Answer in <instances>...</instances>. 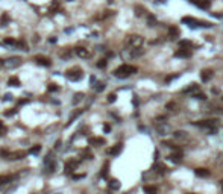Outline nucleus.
Masks as SVG:
<instances>
[{
  "label": "nucleus",
  "mask_w": 223,
  "mask_h": 194,
  "mask_svg": "<svg viewBox=\"0 0 223 194\" xmlns=\"http://www.w3.org/2000/svg\"><path fill=\"white\" fill-rule=\"evenodd\" d=\"M193 125L200 129H205V132L210 133V135H214V133H217V129H219V120L217 118H208V120L194 121Z\"/></svg>",
  "instance_id": "nucleus-1"
},
{
  "label": "nucleus",
  "mask_w": 223,
  "mask_h": 194,
  "mask_svg": "<svg viewBox=\"0 0 223 194\" xmlns=\"http://www.w3.org/2000/svg\"><path fill=\"white\" fill-rule=\"evenodd\" d=\"M138 71V68L135 65H129V64H123L120 65L119 68L114 70V76L119 77V79H125V77H129L131 74H134Z\"/></svg>",
  "instance_id": "nucleus-2"
},
{
  "label": "nucleus",
  "mask_w": 223,
  "mask_h": 194,
  "mask_svg": "<svg viewBox=\"0 0 223 194\" xmlns=\"http://www.w3.org/2000/svg\"><path fill=\"white\" fill-rule=\"evenodd\" d=\"M143 42H144V38L141 35H129L125 40V46L127 49H137V47H141Z\"/></svg>",
  "instance_id": "nucleus-3"
},
{
  "label": "nucleus",
  "mask_w": 223,
  "mask_h": 194,
  "mask_svg": "<svg viewBox=\"0 0 223 194\" xmlns=\"http://www.w3.org/2000/svg\"><path fill=\"white\" fill-rule=\"evenodd\" d=\"M156 126H155V129H156V132L159 133V135H168L170 132H172V127H170V125L168 123H166V118L164 117H161V118H156Z\"/></svg>",
  "instance_id": "nucleus-4"
},
{
  "label": "nucleus",
  "mask_w": 223,
  "mask_h": 194,
  "mask_svg": "<svg viewBox=\"0 0 223 194\" xmlns=\"http://www.w3.org/2000/svg\"><path fill=\"white\" fill-rule=\"evenodd\" d=\"M181 21L182 23H185V24H188V26H191V28H196V26H203V28H211L212 26V23H208V21H202V20H196V18H193V17H182L181 18Z\"/></svg>",
  "instance_id": "nucleus-5"
},
{
  "label": "nucleus",
  "mask_w": 223,
  "mask_h": 194,
  "mask_svg": "<svg viewBox=\"0 0 223 194\" xmlns=\"http://www.w3.org/2000/svg\"><path fill=\"white\" fill-rule=\"evenodd\" d=\"M65 77H67L68 80L77 82V80H81V79L84 77V71H82V68H79V67H73V68H70V70H67Z\"/></svg>",
  "instance_id": "nucleus-6"
},
{
  "label": "nucleus",
  "mask_w": 223,
  "mask_h": 194,
  "mask_svg": "<svg viewBox=\"0 0 223 194\" xmlns=\"http://www.w3.org/2000/svg\"><path fill=\"white\" fill-rule=\"evenodd\" d=\"M20 64H21V58H18V56H14V58H9V59H6V61H3V65L6 68H9V70L20 67Z\"/></svg>",
  "instance_id": "nucleus-7"
},
{
  "label": "nucleus",
  "mask_w": 223,
  "mask_h": 194,
  "mask_svg": "<svg viewBox=\"0 0 223 194\" xmlns=\"http://www.w3.org/2000/svg\"><path fill=\"white\" fill-rule=\"evenodd\" d=\"M191 55H193V52L190 50V49H184V47H181L178 49L176 52H174V58H190Z\"/></svg>",
  "instance_id": "nucleus-8"
},
{
  "label": "nucleus",
  "mask_w": 223,
  "mask_h": 194,
  "mask_svg": "<svg viewBox=\"0 0 223 194\" xmlns=\"http://www.w3.org/2000/svg\"><path fill=\"white\" fill-rule=\"evenodd\" d=\"M26 155H28V152H24V150H17V152L8 153V158H6V159H11V161H15V159H23Z\"/></svg>",
  "instance_id": "nucleus-9"
},
{
  "label": "nucleus",
  "mask_w": 223,
  "mask_h": 194,
  "mask_svg": "<svg viewBox=\"0 0 223 194\" xmlns=\"http://www.w3.org/2000/svg\"><path fill=\"white\" fill-rule=\"evenodd\" d=\"M199 85L197 84H190L187 88H184L182 90V93L184 94H188V96H193V94H196V93H199Z\"/></svg>",
  "instance_id": "nucleus-10"
},
{
  "label": "nucleus",
  "mask_w": 223,
  "mask_h": 194,
  "mask_svg": "<svg viewBox=\"0 0 223 194\" xmlns=\"http://www.w3.org/2000/svg\"><path fill=\"white\" fill-rule=\"evenodd\" d=\"M74 53H76L79 58H82V59H88L90 58V52H88V49H85V47H76V49H74Z\"/></svg>",
  "instance_id": "nucleus-11"
},
{
  "label": "nucleus",
  "mask_w": 223,
  "mask_h": 194,
  "mask_svg": "<svg viewBox=\"0 0 223 194\" xmlns=\"http://www.w3.org/2000/svg\"><path fill=\"white\" fill-rule=\"evenodd\" d=\"M190 2L193 5H196V6H199L200 9H208L210 5H211L210 0H190Z\"/></svg>",
  "instance_id": "nucleus-12"
},
{
  "label": "nucleus",
  "mask_w": 223,
  "mask_h": 194,
  "mask_svg": "<svg viewBox=\"0 0 223 194\" xmlns=\"http://www.w3.org/2000/svg\"><path fill=\"white\" fill-rule=\"evenodd\" d=\"M77 165H79V161H74V159L68 161V162L65 164V173H71L73 170L77 168Z\"/></svg>",
  "instance_id": "nucleus-13"
},
{
  "label": "nucleus",
  "mask_w": 223,
  "mask_h": 194,
  "mask_svg": "<svg viewBox=\"0 0 223 194\" xmlns=\"http://www.w3.org/2000/svg\"><path fill=\"white\" fill-rule=\"evenodd\" d=\"M35 61L38 62L40 65H42V67H50L52 65V61H50L49 58H46V56H36Z\"/></svg>",
  "instance_id": "nucleus-14"
},
{
  "label": "nucleus",
  "mask_w": 223,
  "mask_h": 194,
  "mask_svg": "<svg viewBox=\"0 0 223 194\" xmlns=\"http://www.w3.org/2000/svg\"><path fill=\"white\" fill-rule=\"evenodd\" d=\"M121 149H123V144L121 143H119V144H115V146H113L109 150H108V155H111V156H115V155H119L120 152H121Z\"/></svg>",
  "instance_id": "nucleus-15"
},
{
  "label": "nucleus",
  "mask_w": 223,
  "mask_h": 194,
  "mask_svg": "<svg viewBox=\"0 0 223 194\" xmlns=\"http://www.w3.org/2000/svg\"><path fill=\"white\" fill-rule=\"evenodd\" d=\"M168 159H170V161H173L174 164H179L181 161H182V153H181V152H178V150H176V152H173L172 155L168 156Z\"/></svg>",
  "instance_id": "nucleus-16"
},
{
  "label": "nucleus",
  "mask_w": 223,
  "mask_h": 194,
  "mask_svg": "<svg viewBox=\"0 0 223 194\" xmlns=\"http://www.w3.org/2000/svg\"><path fill=\"white\" fill-rule=\"evenodd\" d=\"M212 77V70H203L200 73V79L202 82H210V79Z\"/></svg>",
  "instance_id": "nucleus-17"
},
{
  "label": "nucleus",
  "mask_w": 223,
  "mask_h": 194,
  "mask_svg": "<svg viewBox=\"0 0 223 194\" xmlns=\"http://www.w3.org/2000/svg\"><path fill=\"white\" fill-rule=\"evenodd\" d=\"M15 177H17V176H14V174H3V176H0V185L9 184V182H12Z\"/></svg>",
  "instance_id": "nucleus-18"
},
{
  "label": "nucleus",
  "mask_w": 223,
  "mask_h": 194,
  "mask_svg": "<svg viewBox=\"0 0 223 194\" xmlns=\"http://www.w3.org/2000/svg\"><path fill=\"white\" fill-rule=\"evenodd\" d=\"M88 143H90V146H103L105 144V139L103 138H99V137H94V138H90Z\"/></svg>",
  "instance_id": "nucleus-19"
},
{
  "label": "nucleus",
  "mask_w": 223,
  "mask_h": 194,
  "mask_svg": "<svg viewBox=\"0 0 223 194\" xmlns=\"http://www.w3.org/2000/svg\"><path fill=\"white\" fill-rule=\"evenodd\" d=\"M143 191H144V194H158V188L153 185H144Z\"/></svg>",
  "instance_id": "nucleus-20"
},
{
  "label": "nucleus",
  "mask_w": 223,
  "mask_h": 194,
  "mask_svg": "<svg viewBox=\"0 0 223 194\" xmlns=\"http://www.w3.org/2000/svg\"><path fill=\"white\" fill-rule=\"evenodd\" d=\"M194 173H196V176H199V177H208L210 176V170H206V168H196Z\"/></svg>",
  "instance_id": "nucleus-21"
},
{
  "label": "nucleus",
  "mask_w": 223,
  "mask_h": 194,
  "mask_svg": "<svg viewBox=\"0 0 223 194\" xmlns=\"http://www.w3.org/2000/svg\"><path fill=\"white\" fill-rule=\"evenodd\" d=\"M158 24V20L155 15H152V14H149L147 15V26H150V28H155V26Z\"/></svg>",
  "instance_id": "nucleus-22"
},
{
  "label": "nucleus",
  "mask_w": 223,
  "mask_h": 194,
  "mask_svg": "<svg viewBox=\"0 0 223 194\" xmlns=\"http://www.w3.org/2000/svg\"><path fill=\"white\" fill-rule=\"evenodd\" d=\"M168 34H170V38L172 40H176L179 36V29L176 28V26H172V28L168 29Z\"/></svg>",
  "instance_id": "nucleus-23"
},
{
  "label": "nucleus",
  "mask_w": 223,
  "mask_h": 194,
  "mask_svg": "<svg viewBox=\"0 0 223 194\" xmlns=\"http://www.w3.org/2000/svg\"><path fill=\"white\" fill-rule=\"evenodd\" d=\"M153 170H155L156 173H159V174H164L167 171V167L164 164H155V165H153Z\"/></svg>",
  "instance_id": "nucleus-24"
},
{
  "label": "nucleus",
  "mask_w": 223,
  "mask_h": 194,
  "mask_svg": "<svg viewBox=\"0 0 223 194\" xmlns=\"http://www.w3.org/2000/svg\"><path fill=\"white\" fill-rule=\"evenodd\" d=\"M108 185H109V188H111V190H113V191H117V190H120V182L117 181V179H111Z\"/></svg>",
  "instance_id": "nucleus-25"
},
{
  "label": "nucleus",
  "mask_w": 223,
  "mask_h": 194,
  "mask_svg": "<svg viewBox=\"0 0 223 194\" xmlns=\"http://www.w3.org/2000/svg\"><path fill=\"white\" fill-rule=\"evenodd\" d=\"M173 137L178 138V139H185L188 135H187V132H185V131H176V132H173Z\"/></svg>",
  "instance_id": "nucleus-26"
},
{
  "label": "nucleus",
  "mask_w": 223,
  "mask_h": 194,
  "mask_svg": "<svg viewBox=\"0 0 223 194\" xmlns=\"http://www.w3.org/2000/svg\"><path fill=\"white\" fill-rule=\"evenodd\" d=\"M8 85H11V87H18L20 85V79L17 76H12L8 79Z\"/></svg>",
  "instance_id": "nucleus-27"
},
{
  "label": "nucleus",
  "mask_w": 223,
  "mask_h": 194,
  "mask_svg": "<svg viewBox=\"0 0 223 194\" xmlns=\"http://www.w3.org/2000/svg\"><path fill=\"white\" fill-rule=\"evenodd\" d=\"M82 112H84V109H79V111H76V112H74V114H73V115L70 117V120H68V123H67V126H70V125H71V123H73L74 120H76V118H77L79 115H81V114H82Z\"/></svg>",
  "instance_id": "nucleus-28"
},
{
  "label": "nucleus",
  "mask_w": 223,
  "mask_h": 194,
  "mask_svg": "<svg viewBox=\"0 0 223 194\" xmlns=\"http://www.w3.org/2000/svg\"><path fill=\"white\" fill-rule=\"evenodd\" d=\"M40 152H41V146H40V144H36V146H34V147H30V150H29L30 155H38Z\"/></svg>",
  "instance_id": "nucleus-29"
},
{
  "label": "nucleus",
  "mask_w": 223,
  "mask_h": 194,
  "mask_svg": "<svg viewBox=\"0 0 223 194\" xmlns=\"http://www.w3.org/2000/svg\"><path fill=\"white\" fill-rule=\"evenodd\" d=\"M82 99H84V93H76L74 94V99H73V105H77Z\"/></svg>",
  "instance_id": "nucleus-30"
},
{
  "label": "nucleus",
  "mask_w": 223,
  "mask_h": 194,
  "mask_svg": "<svg viewBox=\"0 0 223 194\" xmlns=\"http://www.w3.org/2000/svg\"><path fill=\"white\" fill-rule=\"evenodd\" d=\"M5 44H6V46H17L18 44V41H15L14 38H5Z\"/></svg>",
  "instance_id": "nucleus-31"
},
{
  "label": "nucleus",
  "mask_w": 223,
  "mask_h": 194,
  "mask_svg": "<svg viewBox=\"0 0 223 194\" xmlns=\"http://www.w3.org/2000/svg\"><path fill=\"white\" fill-rule=\"evenodd\" d=\"M179 47H191V41H188V40H181L179 41Z\"/></svg>",
  "instance_id": "nucleus-32"
},
{
  "label": "nucleus",
  "mask_w": 223,
  "mask_h": 194,
  "mask_svg": "<svg viewBox=\"0 0 223 194\" xmlns=\"http://www.w3.org/2000/svg\"><path fill=\"white\" fill-rule=\"evenodd\" d=\"M106 64H108V59H106V58L100 59V61L97 62V68H105V67H106Z\"/></svg>",
  "instance_id": "nucleus-33"
},
{
  "label": "nucleus",
  "mask_w": 223,
  "mask_h": 194,
  "mask_svg": "<svg viewBox=\"0 0 223 194\" xmlns=\"http://www.w3.org/2000/svg\"><path fill=\"white\" fill-rule=\"evenodd\" d=\"M146 11H144V8H141V6H135V15H138V17H141L143 14H144Z\"/></svg>",
  "instance_id": "nucleus-34"
},
{
  "label": "nucleus",
  "mask_w": 223,
  "mask_h": 194,
  "mask_svg": "<svg viewBox=\"0 0 223 194\" xmlns=\"http://www.w3.org/2000/svg\"><path fill=\"white\" fill-rule=\"evenodd\" d=\"M162 146H166V147H170V149L178 150V146H176V144H173V143H170V141H162Z\"/></svg>",
  "instance_id": "nucleus-35"
},
{
  "label": "nucleus",
  "mask_w": 223,
  "mask_h": 194,
  "mask_svg": "<svg viewBox=\"0 0 223 194\" xmlns=\"http://www.w3.org/2000/svg\"><path fill=\"white\" fill-rule=\"evenodd\" d=\"M8 21H9V15H8V14H3L2 18H0V23H2V26H5Z\"/></svg>",
  "instance_id": "nucleus-36"
},
{
  "label": "nucleus",
  "mask_w": 223,
  "mask_h": 194,
  "mask_svg": "<svg viewBox=\"0 0 223 194\" xmlns=\"http://www.w3.org/2000/svg\"><path fill=\"white\" fill-rule=\"evenodd\" d=\"M193 99H199V100H205V99H206V96H205L203 93H196V94H193Z\"/></svg>",
  "instance_id": "nucleus-37"
},
{
  "label": "nucleus",
  "mask_w": 223,
  "mask_h": 194,
  "mask_svg": "<svg viewBox=\"0 0 223 194\" xmlns=\"http://www.w3.org/2000/svg\"><path fill=\"white\" fill-rule=\"evenodd\" d=\"M103 90H105V84L103 82L96 84V91H97V93H100V91H103Z\"/></svg>",
  "instance_id": "nucleus-38"
},
{
  "label": "nucleus",
  "mask_w": 223,
  "mask_h": 194,
  "mask_svg": "<svg viewBox=\"0 0 223 194\" xmlns=\"http://www.w3.org/2000/svg\"><path fill=\"white\" fill-rule=\"evenodd\" d=\"M49 91H50V93H55V91H59V87H58L56 84H50V85H49Z\"/></svg>",
  "instance_id": "nucleus-39"
},
{
  "label": "nucleus",
  "mask_w": 223,
  "mask_h": 194,
  "mask_svg": "<svg viewBox=\"0 0 223 194\" xmlns=\"http://www.w3.org/2000/svg\"><path fill=\"white\" fill-rule=\"evenodd\" d=\"M6 132H8V129L5 127V125H3L2 121H0V137H3V135H5V133H6Z\"/></svg>",
  "instance_id": "nucleus-40"
},
{
  "label": "nucleus",
  "mask_w": 223,
  "mask_h": 194,
  "mask_svg": "<svg viewBox=\"0 0 223 194\" xmlns=\"http://www.w3.org/2000/svg\"><path fill=\"white\" fill-rule=\"evenodd\" d=\"M108 167H109L108 162L103 165V168H102V177H106V174H108Z\"/></svg>",
  "instance_id": "nucleus-41"
},
{
  "label": "nucleus",
  "mask_w": 223,
  "mask_h": 194,
  "mask_svg": "<svg viewBox=\"0 0 223 194\" xmlns=\"http://www.w3.org/2000/svg\"><path fill=\"white\" fill-rule=\"evenodd\" d=\"M166 108H167L168 111H173L174 108H176V103H174V102H168V103L166 105Z\"/></svg>",
  "instance_id": "nucleus-42"
},
{
  "label": "nucleus",
  "mask_w": 223,
  "mask_h": 194,
  "mask_svg": "<svg viewBox=\"0 0 223 194\" xmlns=\"http://www.w3.org/2000/svg\"><path fill=\"white\" fill-rule=\"evenodd\" d=\"M17 114V109H11V111H5V115L6 117H12V115H15Z\"/></svg>",
  "instance_id": "nucleus-43"
},
{
  "label": "nucleus",
  "mask_w": 223,
  "mask_h": 194,
  "mask_svg": "<svg viewBox=\"0 0 223 194\" xmlns=\"http://www.w3.org/2000/svg\"><path fill=\"white\" fill-rule=\"evenodd\" d=\"M115 99H117V96H115L114 93H111V94L108 96V102H109V103H114V102H115Z\"/></svg>",
  "instance_id": "nucleus-44"
},
{
  "label": "nucleus",
  "mask_w": 223,
  "mask_h": 194,
  "mask_svg": "<svg viewBox=\"0 0 223 194\" xmlns=\"http://www.w3.org/2000/svg\"><path fill=\"white\" fill-rule=\"evenodd\" d=\"M82 153H84V156H85V159H91V158H93V155H91V153H90V152H88V150H84V152H82Z\"/></svg>",
  "instance_id": "nucleus-45"
},
{
  "label": "nucleus",
  "mask_w": 223,
  "mask_h": 194,
  "mask_svg": "<svg viewBox=\"0 0 223 194\" xmlns=\"http://www.w3.org/2000/svg\"><path fill=\"white\" fill-rule=\"evenodd\" d=\"M103 131H105V133L111 132V126H109V125H103Z\"/></svg>",
  "instance_id": "nucleus-46"
},
{
  "label": "nucleus",
  "mask_w": 223,
  "mask_h": 194,
  "mask_svg": "<svg viewBox=\"0 0 223 194\" xmlns=\"http://www.w3.org/2000/svg\"><path fill=\"white\" fill-rule=\"evenodd\" d=\"M82 177H85L84 173H82V174H73V179H76V181H77V179H82Z\"/></svg>",
  "instance_id": "nucleus-47"
},
{
  "label": "nucleus",
  "mask_w": 223,
  "mask_h": 194,
  "mask_svg": "<svg viewBox=\"0 0 223 194\" xmlns=\"http://www.w3.org/2000/svg\"><path fill=\"white\" fill-rule=\"evenodd\" d=\"M3 100H12V94H5Z\"/></svg>",
  "instance_id": "nucleus-48"
},
{
  "label": "nucleus",
  "mask_w": 223,
  "mask_h": 194,
  "mask_svg": "<svg viewBox=\"0 0 223 194\" xmlns=\"http://www.w3.org/2000/svg\"><path fill=\"white\" fill-rule=\"evenodd\" d=\"M178 77V74H176V76H167L166 77V82H170V80H173V79H176Z\"/></svg>",
  "instance_id": "nucleus-49"
},
{
  "label": "nucleus",
  "mask_w": 223,
  "mask_h": 194,
  "mask_svg": "<svg viewBox=\"0 0 223 194\" xmlns=\"http://www.w3.org/2000/svg\"><path fill=\"white\" fill-rule=\"evenodd\" d=\"M61 147V139H58V141L55 143V149H59Z\"/></svg>",
  "instance_id": "nucleus-50"
},
{
  "label": "nucleus",
  "mask_w": 223,
  "mask_h": 194,
  "mask_svg": "<svg viewBox=\"0 0 223 194\" xmlns=\"http://www.w3.org/2000/svg\"><path fill=\"white\" fill-rule=\"evenodd\" d=\"M3 65V61H2V59H0V67H2Z\"/></svg>",
  "instance_id": "nucleus-51"
},
{
  "label": "nucleus",
  "mask_w": 223,
  "mask_h": 194,
  "mask_svg": "<svg viewBox=\"0 0 223 194\" xmlns=\"http://www.w3.org/2000/svg\"><path fill=\"white\" fill-rule=\"evenodd\" d=\"M220 185H222V187H223V181H220Z\"/></svg>",
  "instance_id": "nucleus-52"
}]
</instances>
